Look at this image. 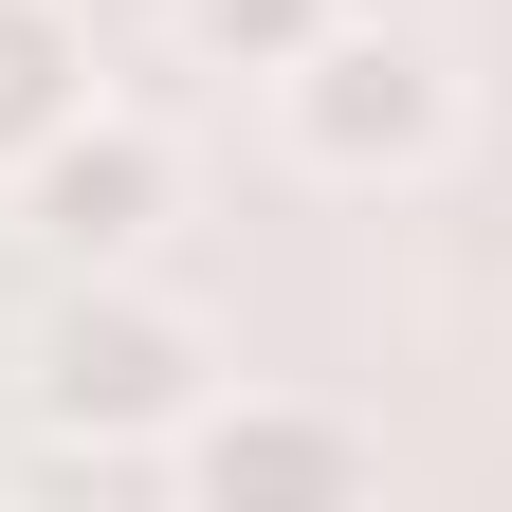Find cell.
Wrapping results in <instances>:
<instances>
[{
    "label": "cell",
    "instance_id": "8992f818",
    "mask_svg": "<svg viewBox=\"0 0 512 512\" xmlns=\"http://www.w3.org/2000/svg\"><path fill=\"white\" fill-rule=\"evenodd\" d=\"M183 37H202V55H238V74H293V55L330 37V0H183Z\"/></svg>",
    "mask_w": 512,
    "mask_h": 512
},
{
    "label": "cell",
    "instance_id": "277c9868",
    "mask_svg": "<svg viewBox=\"0 0 512 512\" xmlns=\"http://www.w3.org/2000/svg\"><path fill=\"white\" fill-rule=\"evenodd\" d=\"M183 476H202V494H366V439H348V421H275V403H238V421L183 439Z\"/></svg>",
    "mask_w": 512,
    "mask_h": 512
},
{
    "label": "cell",
    "instance_id": "3957f363",
    "mask_svg": "<svg viewBox=\"0 0 512 512\" xmlns=\"http://www.w3.org/2000/svg\"><path fill=\"white\" fill-rule=\"evenodd\" d=\"M19 183H37V238L55 256H128V238H147L165 220V128H128V110H55L37 128V147H19Z\"/></svg>",
    "mask_w": 512,
    "mask_h": 512
},
{
    "label": "cell",
    "instance_id": "5b68a950",
    "mask_svg": "<svg viewBox=\"0 0 512 512\" xmlns=\"http://www.w3.org/2000/svg\"><path fill=\"white\" fill-rule=\"evenodd\" d=\"M55 110H92V37L55 19V0H0V165H19Z\"/></svg>",
    "mask_w": 512,
    "mask_h": 512
},
{
    "label": "cell",
    "instance_id": "6da1fadb",
    "mask_svg": "<svg viewBox=\"0 0 512 512\" xmlns=\"http://www.w3.org/2000/svg\"><path fill=\"white\" fill-rule=\"evenodd\" d=\"M275 92H293V147L330 165V183L439 165V128H458V92H439V55H421V37H348V19L311 37V55H293Z\"/></svg>",
    "mask_w": 512,
    "mask_h": 512
},
{
    "label": "cell",
    "instance_id": "7a4b0ae2",
    "mask_svg": "<svg viewBox=\"0 0 512 512\" xmlns=\"http://www.w3.org/2000/svg\"><path fill=\"white\" fill-rule=\"evenodd\" d=\"M37 403L74 421V439H165L183 403H202V330H183V311H147V293H92L74 330L37 348Z\"/></svg>",
    "mask_w": 512,
    "mask_h": 512
}]
</instances>
